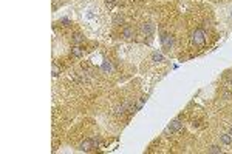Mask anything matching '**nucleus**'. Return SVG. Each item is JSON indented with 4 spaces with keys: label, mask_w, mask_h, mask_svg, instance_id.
Instances as JSON below:
<instances>
[{
    "label": "nucleus",
    "mask_w": 232,
    "mask_h": 154,
    "mask_svg": "<svg viewBox=\"0 0 232 154\" xmlns=\"http://www.w3.org/2000/svg\"><path fill=\"white\" fill-rule=\"evenodd\" d=\"M161 43H162V46H164L166 49H170L172 45H173V37L169 36V34H162L161 36Z\"/></svg>",
    "instance_id": "obj_3"
},
{
    "label": "nucleus",
    "mask_w": 232,
    "mask_h": 154,
    "mask_svg": "<svg viewBox=\"0 0 232 154\" xmlns=\"http://www.w3.org/2000/svg\"><path fill=\"white\" fill-rule=\"evenodd\" d=\"M181 122L179 120H173L167 128H166V130H164V136H169V134H172V133H175V131H178L179 130V128H181Z\"/></svg>",
    "instance_id": "obj_2"
},
{
    "label": "nucleus",
    "mask_w": 232,
    "mask_h": 154,
    "mask_svg": "<svg viewBox=\"0 0 232 154\" xmlns=\"http://www.w3.org/2000/svg\"><path fill=\"white\" fill-rule=\"evenodd\" d=\"M59 71H60V68H59L57 65H53V75H57Z\"/></svg>",
    "instance_id": "obj_15"
},
{
    "label": "nucleus",
    "mask_w": 232,
    "mask_h": 154,
    "mask_svg": "<svg viewBox=\"0 0 232 154\" xmlns=\"http://www.w3.org/2000/svg\"><path fill=\"white\" fill-rule=\"evenodd\" d=\"M204 40H206L204 30H201V28L195 30V33H194V36H192V43H194V45H197V46H200V45H203V43H204Z\"/></svg>",
    "instance_id": "obj_1"
},
{
    "label": "nucleus",
    "mask_w": 232,
    "mask_h": 154,
    "mask_svg": "<svg viewBox=\"0 0 232 154\" xmlns=\"http://www.w3.org/2000/svg\"><path fill=\"white\" fill-rule=\"evenodd\" d=\"M227 133H229V134H230V136H232V126H230V128H229V131H227Z\"/></svg>",
    "instance_id": "obj_18"
},
{
    "label": "nucleus",
    "mask_w": 232,
    "mask_h": 154,
    "mask_svg": "<svg viewBox=\"0 0 232 154\" xmlns=\"http://www.w3.org/2000/svg\"><path fill=\"white\" fill-rule=\"evenodd\" d=\"M207 151H209V152H221V148H220V146H215V145H214V146H211V148H209Z\"/></svg>",
    "instance_id": "obj_13"
},
{
    "label": "nucleus",
    "mask_w": 232,
    "mask_h": 154,
    "mask_svg": "<svg viewBox=\"0 0 232 154\" xmlns=\"http://www.w3.org/2000/svg\"><path fill=\"white\" fill-rule=\"evenodd\" d=\"M129 108H130V102H124L122 105H118L114 108V114L116 116H121V114H124L125 111H129Z\"/></svg>",
    "instance_id": "obj_4"
},
{
    "label": "nucleus",
    "mask_w": 232,
    "mask_h": 154,
    "mask_svg": "<svg viewBox=\"0 0 232 154\" xmlns=\"http://www.w3.org/2000/svg\"><path fill=\"white\" fill-rule=\"evenodd\" d=\"M102 69H104L105 72H110V71L113 69V66H111V63H110V62H104V65H102Z\"/></svg>",
    "instance_id": "obj_10"
},
{
    "label": "nucleus",
    "mask_w": 232,
    "mask_h": 154,
    "mask_svg": "<svg viewBox=\"0 0 232 154\" xmlns=\"http://www.w3.org/2000/svg\"><path fill=\"white\" fill-rule=\"evenodd\" d=\"M229 82H230V85H232V79H230V80H229Z\"/></svg>",
    "instance_id": "obj_19"
},
{
    "label": "nucleus",
    "mask_w": 232,
    "mask_h": 154,
    "mask_svg": "<svg viewBox=\"0 0 232 154\" xmlns=\"http://www.w3.org/2000/svg\"><path fill=\"white\" fill-rule=\"evenodd\" d=\"M122 36H124V37L127 39V40L133 39V37H135V31H133V28H130V26L124 28V31H122Z\"/></svg>",
    "instance_id": "obj_7"
},
{
    "label": "nucleus",
    "mask_w": 232,
    "mask_h": 154,
    "mask_svg": "<svg viewBox=\"0 0 232 154\" xmlns=\"http://www.w3.org/2000/svg\"><path fill=\"white\" fill-rule=\"evenodd\" d=\"M141 31H143V34H144L146 37H150V36L153 34V25H150V23H146V25H143Z\"/></svg>",
    "instance_id": "obj_5"
},
{
    "label": "nucleus",
    "mask_w": 232,
    "mask_h": 154,
    "mask_svg": "<svg viewBox=\"0 0 232 154\" xmlns=\"http://www.w3.org/2000/svg\"><path fill=\"white\" fill-rule=\"evenodd\" d=\"M220 140H221V143H224V145H230V143H232V136H230L229 133H224V134L220 136Z\"/></svg>",
    "instance_id": "obj_9"
},
{
    "label": "nucleus",
    "mask_w": 232,
    "mask_h": 154,
    "mask_svg": "<svg viewBox=\"0 0 232 154\" xmlns=\"http://www.w3.org/2000/svg\"><path fill=\"white\" fill-rule=\"evenodd\" d=\"M71 56L73 57H82L84 56V49L81 46H73L71 48Z\"/></svg>",
    "instance_id": "obj_8"
},
{
    "label": "nucleus",
    "mask_w": 232,
    "mask_h": 154,
    "mask_svg": "<svg viewBox=\"0 0 232 154\" xmlns=\"http://www.w3.org/2000/svg\"><path fill=\"white\" fill-rule=\"evenodd\" d=\"M113 23H114V25L122 23V17H121V16H116V17H114V20H113Z\"/></svg>",
    "instance_id": "obj_14"
},
{
    "label": "nucleus",
    "mask_w": 232,
    "mask_h": 154,
    "mask_svg": "<svg viewBox=\"0 0 232 154\" xmlns=\"http://www.w3.org/2000/svg\"><path fill=\"white\" fill-rule=\"evenodd\" d=\"M229 20H230V22H232V9H230V11H229Z\"/></svg>",
    "instance_id": "obj_17"
},
{
    "label": "nucleus",
    "mask_w": 232,
    "mask_h": 154,
    "mask_svg": "<svg viewBox=\"0 0 232 154\" xmlns=\"http://www.w3.org/2000/svg\"><path fill=\"white\" fill-rule=\"evenodd\" d=\"M82 40H84V37H82L81 34H74V36H73V42H74L76 45H78V43H81Z\"/></svg>",
    "instance_id": "obj_11"
},
{
    "label": "nucleus",
    "mask_w": 232,
    "mask_h": 154,
    "mask_svg": "<svg viewBox=\"0 0 232 154\" xmlns=\"http://www.w3.org/2000/svg\"><path fill=\"white\" fill-rule=\"evenodd\" d=\"M152 59H153V62H156V63H158V62H162V56L158 54V53H155V54L152 56Z\"/></svg>",
    "instance_id": "obj_12"
},
{
    "label": "nucleus",
    "mask_w": 232,
    "mask_h": 154,
    "mask_svg": "<svg viewBox=\"0 0 232 154\" xmlns=\"http://www.w3.org/2000/svg\"><path fill=\"white\" fill-rule=\"evenodd\" d=\"M105 3L108 5V8H111V6L116 5V0H105Z\"/></svg>",
    "instance_id": "obj_16"
},
{
    "label": "nucleus",
    "mask_w": 232,
    "mask_h": 154,
    "mask_svg": "<svg viewBox=\"0 0 232 154\" xmlns=\"http://www.w3.org/2000/svg\"><path fill=\"white\" fill-rule=\"evenodd\" d=\"M91 148H95L91 139H87V140H84V142L79 145V149H82V151H88V149H91Z\"/></svg>",
    "instance_id": "obj_6"
}]
</instances>
